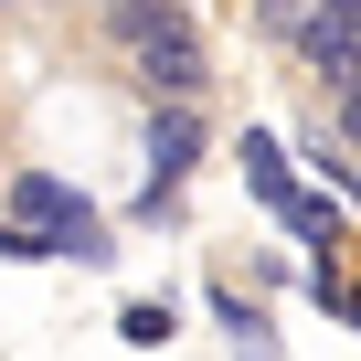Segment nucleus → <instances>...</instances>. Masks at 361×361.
<instances>
[{
    "mask_svg": "<svg viewBox=\"0 0 361 361\" xmlns=\"http://www.w3.org/2000/svg\"><path fill=\"white\" fill-rule=\"evenodd\" d=\"M340 128H350V149H361V85H340Z\"/></svg>",
    "mask_w": 361,
    "mask_h": 361,
    "instance_id": "20e7f679",
    "label": "nucleus"
},
{
    "mask_svg": "<svg viewBox=\"0 0 361 361\" xmlns=\"http://www.w3.org/2000/svg\"><path fill=\"white\" fill-rule=\"evenodd\" d=\"M192 159H202V117L192 106H159V128H149V213L192 180Z\"/></svg>",
    "mask_w": 361,
    "mask_h": 361,
    "instance_id": "f03ea898",
    "label": "nucleus"
},
{
    "mask_svg": "<svg viewBox=\"0 0 361 361\" xmlns=\"http://www.w3.org/2000/svg\"><path fill=\"white\" fill-rule=\"evenodd\" d=\"M106 11H138V0H106Z\"/></svg>",
    "mask_w": 361,
    "mask_h": 361,
    "instance_id": "39448f33",
    "label": "nucleus"
},
{
    "mask_svg": "<svg viewBox=\"0 0 361 361\" xmlns=\"http://www.w3.org/2000/svg\"><path fill=\"white\" fill-rule=\"evenodd\" d=\"M128 22V43H138V64H149V85L170 96V106H192L213 75H202V32L170 11V0H138V11H117Z\"/></svg>",
    "mask_w": 361,
    "mask_h": 361,
    "instance_id": "f257e3e1",
    "label": "nucleus"
},
{
    "mask_svg": "<svg viewBox=\"0 0 361 361\" xmlns=\"http://www.w3.org/2000/svg\"><path fill=\"white\" fill-rule=\"evenodd\" d=\"M245 170H255V192H266L276 213L298 202V192H287V149H276V138H245Z\"/></svg>",
    "mask_w": 361,
    "mask_h": 361,
    "instance_id": "7ed1b4c3",
    "label": "nucleus"
}]
</instances>
